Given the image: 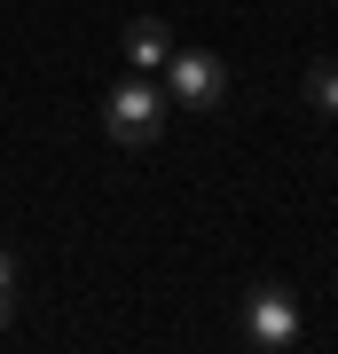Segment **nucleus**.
Returning <instances> with one entry per match:
<instances>
[{
  "mask_svg": "<svg viewBox=\"0 0 338 354\" xmlns=\"http://www.w3.org/2000/svg\"><path fill=\"white\" fill-rule=\"evenodd\" d=\"M0 283H16V268H8V252H0Z\"/></svg>",
  "mask_w": 338,
  "mask_h": 354,
  "instance_id": "7",
  "label": "nucleus"
},
{
  "mask_svg": "<svg viewBox=\"0 0 338 354\" xmlns=\"http://www.w3.org/2000/svg\"><path fill=\"white\" fill-rule=\"evenodd\" d=\"M244 339L267 346V354H283L291 339H299V299H291L283 283H260V291L244 299Z\"/></svg>",
  "mask_w": 338,
  "mask_h": 354,
  "instance_id": "3",
  "label": "nucleus"
},
{
  "mask_svg": "<svg viewBox=\"0 0 338 354\" xmlns=\"http://www.w3.org/2000/svg\"><path fill=\"white\" fill-rule=\"evenodd\" d=\"M165 87H173V102H189V111H220L228 102V64L205 48H173L165 55Z\"/></svg>",
  "mask_w": 338,
  "mask_h": 354,
  "instance_id": "2",
  "label": "nucleus"
},
{
  "mask_svg": "<svg viewBox=\"0 0 338 354\" xmlns=\"http://www.w3.org/2000/svg\"><path fill=\"white\" fill-rule=\"evenodd\" d=\"M8 315H16V299H8V283H0V330H8Z\"/></svg>",
  "mask_w": 338,
  "mask_h": 354,
  "instance_id": "6",
  "label": "nucleus"
},
{
  "mask_svg": "<svg viewBox=\"0 0 338 354\" xmlns=\"http://www.w3.org/2000/svg\"><path fill=\"white\" fill-rule=\"evenodd\" d=\"M102 134H111L118 150H150V142L165 134V95L158 87H118L111 102H102Z\"/></svg>",
  "mask_w": 338,
  "mask_h": 354,
  "instance_id": "1",
  "label": "nucleus"
},
{
  "mask_svg": "<svg viewBox=\"0 0 338 354\" xmlns=\"http://www.w3.org/2000/svg\"><path fill=\"white\" fill-rule=\"evenodd\" d=\"M299 95L314 102V111H338V64H314V71L299 79Z\"/></svg>",
  "mask_w": 338,
  "mask_h": 354,
  "instance_id": "5",
  "label": "nucleus"
},
{
  "mask_svg": "<svg viewBox=\"0 0 338 354\" xmlns=\"http://www.w3.org/2000/svg\"><path fill=\"white\" fill-rule=\"evenodd\" d=\"M165 55H173V32L158 24V16H134V24H126V64H165Z\"/></svg>",
  "mask_w": 338,
  "mask_h": 354,
  "instance_id": "4",
  "label": "nucleus"
}]
</instances>
